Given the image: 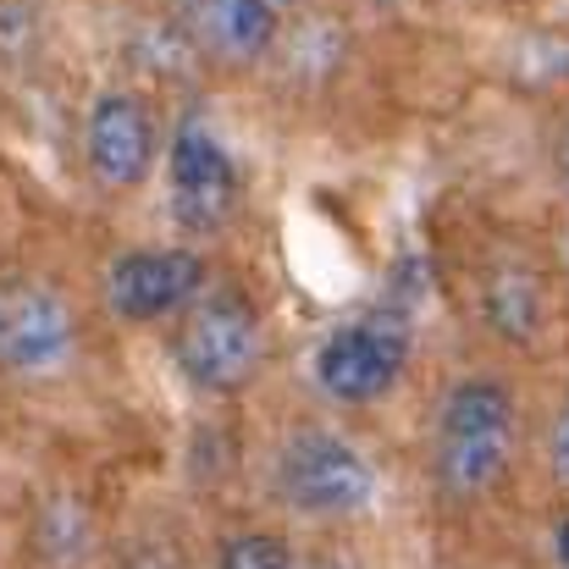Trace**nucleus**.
<instances>
[{"label": "nucleus", "instance_id": "obj_1", "mask_svg": "<svg viewBox=\"0 0 569 569\" xmlns=\"http://www.w3.org/2000/svg\"><path fill=\"white\" fill-rule=\"evenodd\" d=\"M515 437H520L515 392L498 377H459L437 403L431 481L459 503L487 498L515 465Z\"/></svg>", "mask_w": 569, "mask_h": 569}, {"label": "nucleus", "instance_id": "obj_2", "mask_svg": "<svg viewBox=\"0 0 569 569\" xmlns=\"http://www.w3.org/2000/svg\"><path fill=\"white\" fill-rule=\"evenodd\" d=\"M172 360H178L183 381L210 392V398L243 392L249 381L260 377V360H266L260 310L243 293H232V288L199 293L178 316V327H172Z\"/></svg>", "mask_w": 569, "mask_h": 569}, {"label": "nucleus", "instance_id": "obj_3", "mask_svg": "<svg viewBox=\"0 0 569 569\" xmlns=\"http://www.w3.org/2000/svg\"><path fill=\"white\" fill-rule=\"evenodd\" d=\"M277 498L305 520H349L377 503V465L360 442L305 426L277 453Z\"/></svg>", "mask_w": 569, "mask_h": 569}, {"label": "nucleus", "instance_id": "obj_4", "mask_svg": "<svg viewBox=\"0 0 569 569\" xmlns=\"http://www.w3.org/2000/svg\"><path fill=\"white\" fill-rule=\"evenodd\" d=\"M78 310L61 288L39 277L0 282V377L6 381H56L78 360Z\"/></svg>", "mask_w": 569, "mask_h": 569}, {"label": "nucleus", "instance_id": "obj_5", "mask_svg": "<svg viewBox=\"0 0 569 569\" xmlns=\"http://www.w3.org/2000/svg\"><path fill=\"white\" fill-rule=\"evenodd\" d=\"M409 366V327L398 316H355L343 327H332L321 343H316V387L343 403V409H366L381 403Z\"/></svg>", "mask_w": 569, "mask_h": 569}, {"label": "nucleus", "instance_id": "obj_6", "mask_svg": "<svg viewBox=\"0 0 569 569\" xmlns=\"http://www.w3.org/2000/svg\"><path fill=\"white\" fill-rule=\"evenodd\" d=\"M83 172L94 178V189L106 193H133L150 183L156 161H161V122L156 106L139 89H106L89 100L83 111Z\"/></svg>", "mask_w": 569, "mask_h": 569}, {"label": "nucleus", "instance_id": "obj_7", "mask_svg": "<svg viewBox=\"0 0 569 569\" xmlns=\"http://www.w3.org/2000/svg\"><path fill=\"white\" fill-rule=\"evenodd\" d=\"M204 282H210L204 254L189 243H167V249H122L106 266L100 293H106V310L117 321L156 327V321H178L204 293Z\"/></svg>", "mask_w": 569, "mask_h": 569}, {"label": "nucleus", "instance_id": "obj_8", "mask_svg": "<svg viewBox=\"0 0 569 569\" xmlns=\"http://www.w3.org/2000/svg\"><path fill=\"white\" fill-rule=\"evenodd\" d=\"M238 193H243V178H238L232 150L204 122H193V117L178 122V133L167 144V210H172V221L189 238H210L232 221Z\"/></svg>", "mask_w": 569, "mask_h": 569}, {"label": "nucleus", "instance_id": "obj_9", "mask_svg": "<svg viewBox=\"0 0 569 569\" xmlns=\"http://www.w3.org/2000/svg\"><path fill=\"white\" fill-rule=\"evenodd\" d=\"M183 28L204 56L254 67L282 33V0H183Z\"/></svg>", "mask_w": 569, "mask_h": 569}, {"label": "nucleus", "instance_id": "obj_10", "mask_svg": "<svg viewBox=\"0 0 569 569\" xmlns=\"http://www.w3.org/2000/svg\"><path fill=\"white\" fill-rule=\"evenodd\" d=\"M216 569H299V559L277 531H232L216 548Z\"/></svg>", "mask_w": 569, "mask_h": 569}, {"label": "nucleus", "instance_id": "obj_11", "mask_svg": "<svg viewBox=\"0 0 569 569\" xmlns=\"http://www.w3.org/2000/svg\"><path fill=\"white\" fill-rule=\"evenodd\" d=\"M553 465H559V476H565V487H569V403L559 409V420H553Z\"/></svg>", "mask_w": 569, "mask_h": 569}, {"label": "nucleus", "instance_id": "obj_12", "mask_svg": "<svg viewBox=\"0 0 569 569\" xmlns=\"http://www.w3.org/2000/svg\"><path fill=\"white\" fill-rule=\"evenodd\" d=\"M553 559L559 569H569V515H559V526H553Z\"/></svg>", "mask_w": 569, "mask_h": 569}, {"label": "nucleus", "instance_id": "obj_13", "mask_svg": "<svg viewBox=\"0 0 569 569\" xmlns=\"http://www.w3.org/2000/svg\"><path fill=\"white\" fill-rule=\"evenodd\" d=\"M316 569H349V565H316Z\"/></svg>", "mask_w": 569, "mask_h": 569}]
</instances>
